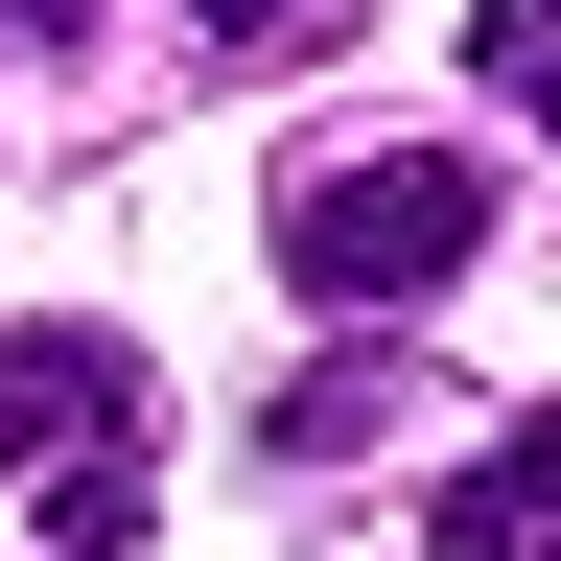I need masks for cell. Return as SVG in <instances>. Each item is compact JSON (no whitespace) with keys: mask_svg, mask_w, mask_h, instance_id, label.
<instances>
[{"mask_svg":"<svg viewBox=\"0 0 561 561\" xmlns=\"http://www.w3.org/2000/svg\"><path fill=\"white\" fill-rule=\"evenodd\" d=\"M0 515L47 561H140L164 538V375H140L94 305L0 328Z\"/></svg>","mask_w":561,"mask_h":561,"instance_id":"6da1fadb","label":"cell"},{"mask_svg":"<svg viewBox=\"0 0 561 561\" xmlns=\"http://www.w3.org/2000/svg\"><path fill=\"white\" fill-rule=\"evenodd\" d=\"M257 257L305 280L328 328H398V305H445V280L491 257V164L468 140H305L257 210Z\"/></svg>","mask_w":561,"mask_h":561,"instance_id":"7a4b0ae2","label":"cell"},{"mask_svg":"<svg viewBox=\"0 0 561 561\" xmlns=\"http://www.w3.org/2000/svg\"><path fill=\"white\" fill-rule=\"evenodd\" d=\"M421 561H561V398H515L445 491H421Z\"/></svg>","mask_w":561,"mask_h":561,"instance_id":"3957f363","label":"cell"},{"mask_svg":"<svg viewBox=\"0 0 561 561\" xmlns=\"http://www.w3.org/2000/svg\"><path fill=\"white\" fill-rule=\"evenodd\" d=\"M398 398H421V351H351V328H328V351H305V375H280V398H257V468H351V445H375V421H398Z\"/></svg>","mask_w":561,"mask_h":561,"instance_id":"277c9868","label":"cell"},{"mask_svg":"<svg viewBox=\"0 0 561 561\" xmlns=\"http://www.w3.org/2000/svg\"><path fill=\"white\" fill-rule=\"evenodd\" d=\"M164 24H187V70H305L351 0H164Z\"/></svg>","mask_w":561,"mask_h":561,"instance_id":"5b68a950","label":"cell"},{"mask_svg":"<svg viewBox=\"0 0 561 561\" xmlns=\"http://www.w3.org/2000/svg\"><path fill=\"white\" fill-rule=\"evenodd\" d=\"M0 24H70V0H0Z\"/></svg>","mask_w":561,"mask_h":561,"instance_id":"52a82bcc","label":"cell"},{"mask_svg":"<svg viewBox=\"0 0 561 561\" xmlns=\"http://www.w3.org/2000/svg\"><path fill=\"white\" fill-rule=\"evenodd\" d=\"M468 70H491V94L561 140V0H468Z\"/></svg>","mask_w":561,"mask_h":561,"instance_id":"8992f818","label":"cell"}]
</instances>
